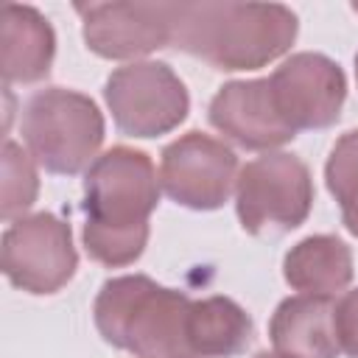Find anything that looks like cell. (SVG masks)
I'll return each mask as SVG.
<instances>
[{"mask_svg":"<svg viewBox=\"0 0 358 358\" xmlns=\"http://www.w3.org/2000/svg\"><path fill=\"white\" fill-rule=\"evenodd\" d=\"M103 101L115 126L143 140L173 131L190 112L187 87L165 62H131L112 70Z\"/></svg>","mask_w":358,"mask_h":358,"instance_id":"6","label":"cell"},{"mask_svg":"<svg viewBox=\"0 0 358 358\" xmlns=\"http://www.w3.org/2000/svg\"><path fill=\"white\" fill-rule=\"evenodd\" d=\"M22 140L39 168L76 176L98 159L103 145V115L98 103L67 87H45L22 106Z\"/></svg>","mask_w":358,"mask_h":358,"instance_id":"3","label":"cell"},{"mask_svg":"<svg viewBox=\"0 0 358 358\" xmlns=\"http://www.w3.org/2000/svg\"><path fill=\"white\" fill-rule=\"evenodd\" d=\"M255 358H282L280 352H268V350H263V352H257Z\"/></svg>","mask_w":358,"mask_h":358,"instance_id":"20","label":"cell"},{"mask_svg":"<svg viewBox=\"0 0 358 358\" xmlns=\"http://www.w3.org/2000/svg\"><path fill=\"white\" fill-rule=\"evenodd\" d=\"M207 120L215 131L246 151H277L296 137L280 117L268 78L227 81L207 106Z\"/></svg>","mask_w":358,"mask_h":358,"instance_id":"11","label":"cell"},{"mask_svg":"<svg viewBox=\"0 0 358 358\" xmlns=\"http://www.w3.org/2000/svg\"><path fill=\"white\" fill-rule=\"evenodd\" d=\"M352 11H355V14H358V3H352Z\"/></svg>","mask_w":358,"mask_h":358,"instance_id":"22","label":"cell"},{"mask_svg":"<svg viewBox=\"0 0 358 358\" xmlns=\"http://www.w3.org/2000/svg\"><path fill=\"white\" fill-rule=\"evenodd\" d=\"M355 81H358V53H355Z\"/></svg>","mask_w":358,"mask_h":358,"instance_id":"21","label":"cell"},{"mask_svg":"<svg viewBox=\"0 0 358 358\" xmlns=\"http://www.w3.org/2000/svg\"><path fill=\"white\" fill-rule=\"evenodd\" d=\"M182 358H193V355H182Z\"/></svg>","mask_w":358,"mask_h":358,"instance_id":"23","label":"cell"},{"mask_svg":"<svg viewBox=\"0 0 358 358\" xmlns=\"http://www.w3.org/2000/svg\"><path fill=\"white\" fill-rule=\"evenodd\" d=\"M190 302L182 291L145 274H123L101 285L92 319L106 344L134 358H182L187 355L185 322Z\"/></svg>","mask_w":358,"mask_h":358,"instance_id":"2","label":"cell"},{"mask_svg":"<svg viewBox=\"0 0 358 358\" xmlns=\"http://www.w3.org/2000/svg\"><path fill=\"white\" fill-rule=\"evenodd\" d=\"M285 282L310 296H333L352 282V252L336 235H308L282 257Z\"/></svg>","mask_w":358,"mask_h":358,"instance_id":"15","label":"cell"},{"mask_svg":"<svg viewBox=\"0 0 358 358\" xmlns=\"http://www.w3.org/2000/svg\"><path fill=\"white\" fill-rule=\"evenodd\" d=\"M336 336L341 352L358 358V288L347 291L336 302Z\"/></svg>","mask_w":358,"mask_h":358,"instance_id":"19","label":"cell"},{"mask_svg":"<svg viewBox=\"0 0 358 358\" xmlns=\"http://www.w3.org/2000/svg\"><path fill=\"white\" fill-rule=\"evenodd\" d=\"M238 179V157L224 140L187 131L162 148L159 185L171 201L187 210H218Z\"/></svg>","mask_w":358,"mask_h":358,"instance_id":"8","label":"cell"},{"mask_svg":"<svg viewBox=\"0 0 358 358\" xmlns=\"http://www.w3.org/2000/svg\"><path fill=\"white\" fill-rule=\"evenodd\" d=\"M81 36L101 59H140L171 48L173 3H78Z\"/></svg>","mask_w":358,"mask_h":358,"instance_id":"10","label":"cell"},{"mask_svg":"<svg viewBox=\"0 0 358 358\" xmlns=\"http://www.w3.org/2000/svg\"><path fill=\"white\" fill-rule=\"evenodd\" d=\"M159 190L151 157L140 148L115 145L87 168L81 210L87 224L103 229L148 227V215L159 204Z\"/></svg>","mask_w":358,"mask_h":358,"instance_id":"5","label":"cell"},{"mask_svg":"<svg viewBox=\"0 0 358 358\" xmlns=\"http://www.w3.org/2000/svg\"><path fill=\"white\" fill-rule=\"evenodd\" d=\"M148 227H137V229H103V227H95V224H87L84 221V229H81V241H84V249L87 255L101 263V266H109V268H120V266H129L134 263L145 243H148Z\"/></svg>","mask_w":358,"mask_h":358,"instance_id":"18","label":"cell"},{"mask_svg":"<svg viewBox=\"0 0 358 358\" xmlns=\"http://www.w3.org/2000/svg\"><path fill=\"white\" fill-rule=\"evenodd\" d=\"M56 56V34L34 6L8 3L0 25V73L3 84H36L48 78Z\"/></svg>","mask_w":358,"mask_h":358,"instance_id":"13","label":"cell"},{"mask_svg":"<svg viewBox=\"0 0 358 358\" xmlns=\"http://www.w3.org/2000/svg\"><path fill=\"white\" fill-rule=\"evenodd\" d=\"M324 185L341 207L344 229L358 238V129L344 131L324 162Z\"/></svg>","mask_w":358,"mask_h":358,"instance_id":"16","label":"cell"},{"mask_svg":"<svg viewBox=\"0 0 358 358\" xmlns=\"http://www.w3.org/2000/svg\"><path fill=\"white\" fill-rule=\"evenodd\" d=\"M0 257L6 280L34 296L62 291L78 268L73 229L53 213H34L8 224L0 241Z\"/></svg>","mask_w":358,"mask_h":358,"instance_id":"7","label":"cell"},{"mask_svg":"<svg viewBox=\"0 0 358 358\" xmlns=\"http://www.w3.org/2000/svg\"><path fill=\"white\" fill-rule=\"evenodd\" d=\"M268 87L280 117L294 131L330 129L341 117L347 98L344 70L330 56L313 50L291 53L268 76Z\"/></svg>","mask_w":358,"mask_h":358,"instance_id":"9","label":"cell"},{"mask_svg":"<svg viewBox=\"0 0 358 358\" xmlns=\"http://www.w3.org/2000/svg\"><path fill=\"white\" fill-rule=\"evenodd\" d=\"M268 338L282 358H338L336 305L330 296H288L271 313Z\"/></svg>","mask_w":358,"mask_h":358,"instance_id":"12","label":"cell"},{"mask_svg":"<svg viewBox=\"0 0 358 358\" xmlns=\"http://www.w3.org/2000/svg\"><path fill=\"white\" fill-rule=\"evenodd\" d=\"M252 316L229 296L193 299L185 322L187 355L193 358H232L252 341Z\"/></svg>","mask_w":358,"mask_h":358,"instance_id":"14","label":"cell"},{"mask_svg":"<svg viewBox=\"0 0 358 358\" xmlns=\"http://www.w3.org/2000/svg\"><path fill=\"white\" fill-rule=\"evenodd\" d=\"M296 14L282 3H173L171 48L213 70H260L291 50Z\"/></svg>","mask_w":358,"mask_h":358,"instance_id":"1","label":"cell"},{"mask_svg":"<svg viewBox=\"0 0 358 358\" xmlns=\"http://www.w3.org/2000/svg\"><path fill=\"white\" fill-rule=\"evenodd\" d=\"M313 207L308 165L288 151H266L238 171L235 213L249 235H282L305 224Z\"/></svg>","mask_w":358,"mask_h":358,"instance_id":"4","label":"cell"},{"mask_svg":"<svg viewBox=\"0 0 358 358\" xmlns=\"http://www.w3.org/2000/svg\"><path fill=\"white\" fill-rule=\"evenodd\" d=\"M39 193V173L34 157L14 140L3 145V182H0V215L6 224L22 218Z\"/></svg>","mask_w":358,"mask_h":358,"instance_id":"17","label":"cell"}]
</instances>
